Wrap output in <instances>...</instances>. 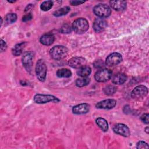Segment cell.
<instances>
[{
    "mask_svg": "<svg viewBox=\"0 0 149 149\" xmlns=\"http://www.w3.org/2000/svg\"><path fill=\"white\" fill-rule=\"evenodd\" d=\"M52 58L55 60H60L65 58L68 54V48L63 45H56L53 47L49 51Z\"/></svg>",
    "mask_w": 149,
    "mask_h": 149,
    "instance_id": "1",
    "label": "cell"
},
{
    "mask_svg": "<svg viewBox=\"0 0 149 149\" xmlns=\"http://www.w3.org/2000/svg\"><path fill=\"white\" fill-rule=\"evenodd\" d=\"M89 28L88 21L84 18H78L72 24V29L77 34H83Z\"/></svg>",
    "mask_w": 149,
    "mask_h": 149,
    "instance_id": "2",
    "label": "cell"
},
{
    "mask_svg": "<svg viewBox=\"0 0 149 149\" xmlns=\"http://www.w3.org/2000/svg\"><path fill=\"white\" fill-rule=\"evenodd\" d=\"M35 72L37 79L40 81H44L46 79L47 68L44 60L39 59L37 61L36 65Z\"/></svg>",
    "mask_w": 149,
    "mask_h": 149,
    "instance_id": "3",
    "label": "cell"
},
{
    "mask_svg": "<svg viewBox=\"0 0 149 149\" xmlns=\"http://www.w3.org/2000/svg\"><path fill=\"white\" fill-rule=\"evenodd\" d=\"M94 14L100 18H105L110 16L111 9L108 5L104 3H100L93 8Z\"/></svg>",
    "mask_w": 149,
    "mask_h": 149,
    "instance_id": "4",
    "label": "cell"
},
{
    "mask_svg": "<svg viewBox=\"0 0 149 149\" xmlns=\"http://www.w3.org/2000/svg\"><path fill=\"white\" fill-rule=\"evenodd\" d=\"M34 101L37 104H45L49 102H58L59 100L52 95L37 94L34 97Z\"/></svg>",
    "mask_w": 149,
    "mask_h": 149,
    "instance_id": "5",
    "label": "cell"
},
{
    "mask_svg": "<svg viewBox=\"0 0 149 149\" xmlns=\"http://www.w3.org/2000/svg\"><path fill=\"white\" fill-rule=\"evenodd\" d=\"M112 71L109 69H101L94 74V78L98 82H106L108 81L112 76Z\"/></svg>",
    "mask_w": 149,
    "mask_h": 149,
    "instance_id": "6",
    "label": "cell"
},
{
    "mask_svg": "<svg viewBox=\"0 0 149 149\" xmlns=\"http://www.w3.org/2000/svg\"><path fill=\"white\" fill-rule=\"evenodd\" d=\"M34 53L32 51L25 52L22 57V62L27 72H30L33 65Z\"/></svg>",
    "mask_w": 149,
    "mask_h": 149,
    "instance_id": "7",
    "label": "cell"
},
{
    "mask_svg": "<svg viewBox=\"0 0 149 149\" xmlns=\"http://www.w3.org/2000/svg\"><path fill=\"white\" fill-rule=\"evenodd\" d=\"M148 94V88L144 85L136 86L131 92V97L133 99H140L146 97Z\"/></svg>",
    "mask_w": 149,
    "mask_h": 149,
    "instance_id": "8",
    "label": "cell"
},
{
    "mask_svg": "<svg viewBox=\"0 0 149 149\" xmlns=\"http://www.w3.org/2000/svg\"><path fill=\"white\" fill-rule=\"evenodd\" d=\"M122 60L121 54L118 52H113L109 55L105 60V65L108 66H113L118 65Z\"/></svg>",
    "mask_w": 149,
    "mask_h": 149,
    "instance_id": "9",
    "label": "cell"
},
{
    "mask_svg": "<svg viewBox=\"0 0 149 149\" xmlns=\"http://www.w3.org/2000/svg\"><path fill=\"white\" fill-rule=\"evenodd\" d=\"M86 64V60L81 56H74L68 61L69 66L74 69H79Z\"/></svg>",
    "mask_w": 149,
    "mask_h": 149,
    "instance_id": "10",
    "label": "cell"
},
{
    "mask_svg": "<svg viewBox=\"0 0 149 149\" xmlns=\"http://www.w3.org/2000/svg\"><path fill=\"white\" fill-rule=\"evenodd\" d=\"M116 104V101L114 99L109 98L104 100L98 102L95 107L98 109H111L115 107Z\"/></svg>",
    "mask_w": 149,
    "mask_h": 149,
    "instance_id": "11",
    "label": "cell"
},
{
    "mask_svg": "<svg viewBox=\"0 0 149 149\" xmlns=\"http://www.w3.org/2000/svg\"><path fill=\"white\" fill-rule=\"evenodd\" d=\"M114 132L123 137H129L130 134L129 128L123 123H117L113 127Z\"/></svg>",
    "mask_w": 149,
    "mask_h": 149,
    "instance_id": "12",
    "label": "cell"
},
{
    "mask_svg": "<svg viewBox=\"0 0 149 149\" xmlns=\"http://www.w3.org/2000/svg\"><path fill=\"white\" fill-rule=\"evenodd\" d=\"M107 26V22L102 18H97L93 22V27L94 31L97 33L103 31Z\"/></svg>",
    "mask_w": 149,
    "mask_h": 149,
    "instance_id": "13",
    "label": "cell"
},
{
    "mask_svg": "<svg viewBox=\"0 0 149 149\" xmlns=\"http://www.w3.org/2000/svg\"><path fill=\"white\" fill-rule=\"evenodd\" d=\"M90 105L87 103H81L74 106L72 108V112L76 115L85 114L89 112Z\"/></svg>",
    "mask_w": 149,
    "mask_h": 149,
    "instance_id": "14",
    "label": "cell"
},
{
    "mask_svg": "<svg viewBox=\"0 0 149 149\" xmlns=\"http://www.w3.org/2000/svg\"><path fill=\"white\" fill-rule=\"evenodd\" d=\"M110 6L116 11H122L126 8V2L125 1H111Z\"/></svg>",
    "mask_w": 149,
    "mask_h": 149,
    "instance_id": "15",
    "label": "cell"
},
{
    "mask_svg": "<svg viewBox=\"0 0 149 149\" xmlns=\"http://www.w3.org/2000/svg\"><path fill=\"white\" fill-rule=\"evenodd\" d=\"M55 40V37L53 34L51 33H47L42 36L40 39V42L44 45H51Z\"/></svg>",
    "mask_w": 149,
    "mask_h": 149,
    "instance_id": "16",
    "label": "cell"
},
{
    "mask_svg": "<svg viewBox=\"0 0 149 149\" xmlns=\"http://www.w3.org/2000/svg\"><path fill=\"white\" fill-rule=\"evenodd\" d=\"M126 79L127 77L125 73H118L113 76L112 81L115 84H122L126 81Z\"/></svg>",
    "mask_w": 149,
    "mask_h": 149,
    "instance_id": "17",
    "label": "cell"
},
{
    "mask_svg": "<svg viewBox=\"0 0 149 149\" xmlns=\"http://www.w3.org/2000/svg\"><path fill=\"white\" fill-rule=\"evenodd\" d=\"M26 44H27L26 42H22L16 44L12 49V54L15 56L20 55L22 53L23 50Z\"/></svg>",
    "mask_w": 149,
    "mask_h": 149,
    "instance_id": "18",
    "label": "cell"
},
{
    "mask_svg": "<svg viewBox=\"0 0 149 149\" xmlns=\"http://www.w3.org/2000/svg\"><path fill=\"white\" fill-rule=\"evenodd\" d=\"M91 72V69L90 67L88 66H84L77 70V74L78 76L81 77H86L88 76Z\"/></svg>",
    "mask_w": 149,
    "mask_h": 149,
    "instance_id": "19",
    "label": "cell"
},
{
    "mask_svg": "<svg viewBox=\"0 0 149 149\" xmlns=\"http://www.w3.org/2000/svg\"><path fill=\"white\" fill-rule=\"evenodd\" d=\"M95 122L98 126L104 132H107L108 129V124L107 121L102 118H98Z\"/></svg>",
    "mask_w": 149,
    "mask_h": 149,
    "instance_id": "20",
    "label": "cell"
},
{
    "mask_svg": "<svg viewBox=\"0 0 149 149\" xmlns=\"http://www.w3.org/2000/svg\"><path fill=\"white\" fill-rule=\"evenodd\" d=\"M56 75L59 77L68 78L72 76V72L68 69L62 68L57 70Z\"/></svg>",
    "mask_w": 149,
    "mask_h": 149,
    "instance_id": "21",
    "label": "cell"
},
{
    "mask_svg": "<svg viewBox=\"0 0 149 149\" xmlns=\"http://www.w3.org/2000/svg\"><path fill=\"white\" fill-rule=\"evenodd\" d=\"M70 8L69 6H64L55 10L53 13V15L55 17L62 16L66 15L70 11Z\"/></svg>",
    "mask_w": 149,
    "mask_h": 149,
    "instance_id": "22",
    "label": "cell"
},
{
    "mask_svg": "<svg viewBox=\"0 0 149 149\" xmlns=\"http://www.w3.org/2000/svg\"><path fill=\"white\" fill-rule=\"evenodd\" d=\"M90 82V79L86 77L79 78L76 80V85L79 87H81L88 85Z\"/></svg>",
    "mask_w": 149,
    "mask_h": 149,
    "instance_id": "23",
    "label": "cell"
},
{
    "mask_svg": "<svg viewBox=\"0 0 149 149\" xmlns=\"http://www.w3.org/2000/svg\"><path fill=\"white\" fill-rule=\"evenodd\" d=\"M103 91L105 94L111 95L116 91V87L113 85H108L104 88Z\"/></svg>",
    "mask_w": 149,
    "mask_h": 149,
    "instance_id": "24",
    "label": "cell"
},
{
    "mask_svg": "<svg viewBox=\"0 0 149 149\" xmlns=\"http://www.w3.org/2000/svg\"><path fill=\"white\" fill-rule=\"evenodd\" d=\"M5 22L8 24H12L15 22L17 20V15L14 13H8L5 17Z\"/></svg>",
    "mask_w": 149,
    "mask_h": 149,
    "instance_id": "25",
    "label": "cell"
},
{
    "mask_svg": "<svg viewBox=\"0 0 149 149\" xmlns=\"http://www.w3.org/2000/svg\"><path fill=\"white\" fill-rule=\"evenodd\" d=\"M53 5V2L51 1H45L43 2L41 5L40 8L43 11H47L49 10Z\"/></svg>",
    "mask_w": 149,
    "mask_h": 149,
    "instance_id": "26",
    "label": "cell"
},
{
    "mask_svg": "<svg viewBox=\"0 0 149 149\" xmlns=\"http://www.w3.org/2000/svg\"><path fill=\"white\" fill-rule=\"evenodd\" d=\"M71 31H72V27L68 24H63L61 29V31L62 33H69L71 32Z\"/></svg>",
    "mask_w": 149,
    "mask_h": 149,
    "instance_id": "27",
    "label": "cell"
},
{
    "mask_svg": "<svg viewBox=\"0 0 149 149\" xmlns=\"http://www.w3.org/2000/svg\"><path fill=\"white\" fill-rule=\"evenodd\" d=\"M148 144L143 141H139L137 143V148H148Z\"/></svg>",
    "mask_w": 149,
    "mask_h": 149,
    "instance_id": "28",
    "label": "cell"
},
{
    "mask_svg": "<svg viewBox=\"0 0 149 149\" xmlns=\"http://www.w3.org/2000/svg\"><path fill=\"white\" fill-rule=\"evenodd\" d=\"M104 62L101 59L97 60L94 63V66L96 68H102L104 66Z\"/></svg>",
    "mask_w": 149,
    "mask_h": 149,
    "instance_id": "29",
    "label": "cell"
},
{
    "mask_svg": "<svg viewBox=\"0 0 149 149\" xmlns=\"http://www.w3.org/2000/svg\"><path fill=\"white\" fill-rule=\"evenodd\" d=\"M148 117H149V115L148 113H144L143 115H141L140 119L141 120L145 123L148 124Z\"/></svg>",
    "mask_w": 149,
    "mask_h": 149,
    "instance_id": "30",
    "label": "cell"
},
{
    "mask_svg": "<svg viewBox=\"0 0 149 149\" xmlns=\"http://www.w3.org/2000/svg\"><path fill=\"white\" fill-rule=\"evenodd\" d=\"M32 18H33L32 15L31 14V13H29L24 15V16H23L22 21H23V22H27V21H29V20H31Z\"/></svg>",
    "mask_w": 149,
    "mask_h": 149,
    "instance_id": "31",
    "label": "cell"
},
{
    "mask_svg": "<svg viewBox=\"0 0 149 149\" xmlns=\"http://www.w3.org/2000/svg\"><path fill=\"white\" fill-rule=\"evenodd\" d=\"M70 3L72 5H74V6H76V5H81L82 3H84L85 2V1H77V0H73V1H69Z\"/></svg>",
    "mask_w": 149,
    "mask_h": 149,
    "instance_id": "32",
    "label": "cell"
},
{
    "mask_svg": "<svg viewBox=\"0 0 149 149\" xmlns=\"http://www.w3.org/2000/svg\"><path fill=\"white\" fill-rule=\"evenodd\" d=\"M7 48V45L6 43L3 40H1V51L2 52L3 51H5Z\"/></svg>",
    "mask_w": 149,
    "mask_h": 149,
    "instance_id": "33",
    "label": "cell"
},
{
    "mask_svg": "<svg viewBox=\"0 0 149 149\" xmlns=\"http://www.w3.org/2000/svg\"><path fill=\"white\" fill-rule=\"evenodd\" d=\"M31 7H32L31 4H29V5L27 6V7L26 8V9H25V12H26V11L29 10Z\"/></svg>",
    "mask_w": 149,
    "mask_h": 149,
    "instance_id": "34",
    "label": "cell"
},
{
    "mask_svg": "<svg viewBox=\"0 0 149 149\" xmlns=\"http://www.w3.org/2000/svg\"><path fill=\"white\" fill-rule=\"evenodd\" d=\"M148 127H146V129H145V131L147 132V133H148Z\"/></svg>",
    "mask_w": 149,
    "mask_h": 149,
    "instance_id": "35",
    "label": "cell"
}]
</instances>
